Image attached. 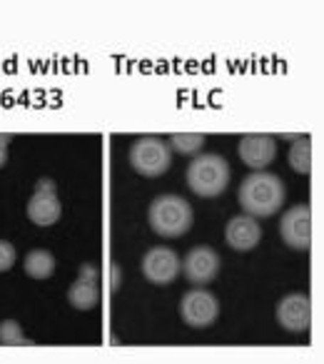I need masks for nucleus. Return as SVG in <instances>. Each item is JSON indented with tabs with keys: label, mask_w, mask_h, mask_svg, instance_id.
<instances>
[{
	"label": "nucleus",
	"mask_w": 324,
	"mask_h": 364,
	"mask_svg": "<svg viewBox=\"0 0 324 364\" xmlns=\"http://www.w3.org/2000/svg\"><path fill=\"white\" fill-rule=\"evenodd\" d=\"M289 167H292L297 175H309L312 172V142L309 137H297L289 147Z\"/></svg>",
	"instance_id": "2eb2a0df"
},
{
	"label": "nucleus",
	"mask_w": 324,
	"mask_h": 364,
	"mask_svg": "<svg viewBox=\"0 0 324 364\" xmlns=\"http://www.w3.org/2000/svg\"><path fill=\"white\" fill-rule=\"evenodd\" d=\"M279 235L292 250H309L312 245V210L309 205H294L279 220Z\"/></svg>",
	"instance_id": "0eeeda50"
},
{
	"label": "nucleus",
	"mask_w": 324,
	"mask_h": 364,
	"mask_svg": "<svg viewBox=\"0 0 324 364\" xmlns=\"http://www.w3.org/2000/svg\"><path fill=\"white\" fill-rule=\"evenodd\" d=\"M120 282H122V274L117 272V267H112V272H110V287L117 289V287H120Z\"/></svg>",
	"instance_id": "412c9836"
},
{
	"label": "nucleus",
	"mask_w": 324,
	"mask_h": 364,
	"mask_svg": "<svg viewBox=\"0 0 324 364\" xmlns=\"http://www.w3.org/2000/svg\"><path fill=\"white\" fill-rule=\"evenodd\" d=\"M259 240H262V228H259V220L252 215H237L225 225V242L237 252L254 250Z\"/></svg>",
	"instance_id": "9b49d317"
},
{
	"label": "nucleus",
	"mask_w": 324,
	"mask_h": 364,
	"mask_svg": "<svg viewBox=\"0 0 324 364\" xmlns=\"http://www.w3.org/2000/svg\"><path fill=\"white\" fill-rule=\"evenodd\" d=\"M180 317L193 329L212 327L220 317V299L202 287L190 289V292H185L183 299H180Z\"/></svg>",
	"instance_id": "39448f33"
},
{
	"label": "nucleus",
	"mask_w": 324,
	"mask_h": 364,
	"mask_svg": "<svg viewBox=\"0 0 324 364\" xmlns=\"http://www.w3.org/2000/svg\"><path fill=\"white\" fill-rule=\"evenodd\" d=\"M220 267H222V257L217 255V250L207 247V245L193 247L183 257V262H180V272L193 284H198V287L212 282L220 274Z\"/></svg>",
	"instance_id": "423d86ee"
},
{
	"label": "nucleus",
	"mask_w": 324,
	"mask_h": 364,
	"mask_svg": "<svg viewBox=\"0 0 324 364\" xmlns=\"http://www.w3.org/2000/svg\"><path fill=\"white\" fill-rule=\"evenodd\" d=\"M284 182L279 175L272 172L257 170L252 175H247L239 185V208L244 210V215H252V218H272L279 213V208L284 205Z\"/></svg>",
	"instance_id": "f257e3e1"
},
{
	"label": "nucleus",
	"mask_w": 324,
	"mask_h": 364,
	"mask_svg": "<svg viewBox=\"0 0 324 364\" xmlns=\"http://www.w3.org/2000/svg\"><path fill=\"white\" fill-rule=\"evenodd\" d=\"M68 302H70V307L77 309V312H90V309H95L97 302H100L97 279H87L77 274L75 282L68 287Z\"/></svg>",
	"instance_id": "ddd939ff"
},
{
	"label": "nucleus",
	"mask_w": 324,
	"mask_h": 364,
	"mask_svg": "<svg viewBox=\"0 0 324 364\" xmlns=\"http://www.w3.org/2000/svg\"><path fill=\"white\" fill-rule=\"evenodd\" d=\"M277 322L292 334L307 332L312 324V302L304 292H289L277 304Z\"/></svg>",
	"instance_id": "6e6552de"
},
{
	"label": "nucleus",
	"mask_w": 324,
	"mask_h": 364,
	"mask_svg": "<svg viewBox=\"0 0 324 364\" xmlns=\"http://www.w3.org/2000/svg\"><path fill=\"white\" fill-rule=\"evenodd\" d=\"M8 142H11V135H0V167H6L8 162Z\"/></svg>",
	"instance_id": "aec40b11"
},
{
	"label": "nucleus",
	"mask_w": 324,
	"mask_h": 364,
	"mask_svg": "<svg viewBox=\"0 0 324 364\" xmlns=\"http://www.w3.org/2000/svg\"><path fill=\"white\" fill-rule=\"evenodd\" d=\"M205 145L202 132H173L170 135V150L180 152V155H198Z\"/></svg>",
	"instance_id": "dca6fc26"
},
{
	"label": "nucleus",
	"mask_w": 324,
	"mask_h": 364,
	"mask_svg": "<svg viewBox=\"0 0 324 364\" xmlns=\"http://www.w3.org/2000/svg\"><path fill=\"white\" fill-rule=\"evenodd\" d=\"M23 269H26L28 277L38 279V282L53 277V272H55V255L40 247L31 250V252L26 255V259H23Z\"/></svg>",
	"instance_id": "4468645a"
},
{
	"label": "nucleus",
	"mask_w": 324,
	"mask_h": 364,
	"mask_svg": "<svg viewBox=\"0 0 324 364\" xmlns=\"http://www.w3.org/2000/svg\"><path fill=\"white\" fill-rule=\"evenodd\" d=\"M180 255L170 247H152L142 257V274L152 284H173L180 274Z\"/></svg>",
	"instance_id": "1a4fd4ad"
},
{
	"label": "nucleus",
	"mask_w": 324,
	"mask_h": 364,
	"mask_svg": "<svg viewBox=\"0 0 324 364\" xmlns=\"http://www.w3.org/2000/svg\"><path fill=\"white\" fill-rule=\"evenodd\" d=\"M36 193H58V185L50 177H40V180L36 182Z\"/></svg>",
	"instance_id": "6ab92c4d"
},
{
	"label": "nucleus",
	"mask_w": 324,
	"mask_h": 364,
	"mask_svg": "<svg viewBox=\"0 0 324 364\" xmlns=\"http://www.w3.org/2000/svg\"><path fill=\"white\" fill-rule=\"evenodd\" d=\"M130 167L142 177H160L173 165V150L162 137L157 135H142L130 145L127 152Z\"/></svg>",
	"instance_id": "20e7f679"
},
{
	"label": "nucleus",
	"mask_w": 324,
	"mask_h": 364,
	"mask_svg": "<svg viewBox=\"0 0 324 364\" xmlns=\"http://www.w3.org/2000/svg\"><path fill=\"white\" fill-rule=\"evenodd\" d=\"M0 344H8V347L23 344V347H28V344H33V342L28 339V334L23 332V327L16 319H3V322H0Z\"/></svg>",
	"instance_id": "f3484780"
},
{
	"label": "nucleus",
	"mask_w": 324,
	"mask_h": 364,
	"mask_svg": "<svg viewBox=\"0 0 324 364\" xmlns=\"http://www.w3.org/2000/svg\"><path fill=\"white\" fill-rule=\"evenodd\" d=\"M239 160L247 167H252L254 172L264 170L267 165H272L274 157H277V142L272 135H264V132H249V135L239 137L237 145Z\"/></svg>",
	"instance_id": "9d476101"
},
{
	"label": "nucleus",
	"mask_w": 324,
	"mask_h": 364,
	"mask_svg": "<svg viewBox=\"0 0 324 364\" xmlns=\"http://www.w3.org/2000/svg\"><path fill=\"white\" fill-rule=\"evenodd\" d=\"M18 262V252L8 240H0V272H8Z\"/></svg>",
	"instance_id": "a211bd4d"
},
{
	"label": "nucleus",
	"mask_w": 324,
	"mask_h": 364,
	"mask_svg": "<svg viewBox=\"0 0 324 364\" xmlns=\"http://www.w3.org/2000/svg\"><path fill=\"white\" fill-rule=\"evenodd\" d=\"M147 223L152 232L160 237H183L195 223L193 205L180 195H157L147 208Z\"/></svg>",
	"instance_id": "f03ea898"
},
{
	"label": "nucleus",
	"mask_w": 324,
	"mask_h": 364,
	"mask_svg": "<svg viewBox=\"0 0 324 364\" xmlns=\"http://www.w3.org/2000/svg\"><path fill=\"white\" fill-rule=\"evenodd\" d=\"M188 188L198 198H217L230 185V165L220 155H198L188 165Z\"/></svg>",
	"instance_id": "7ed1b4c3"
},
{
	"label": "nucleus",
	"mask_w": 324,
	"mask_h": 364,
	"mask_svg": "<svg viewBox=\"0 0 324 364\" xmlns=\"http://www.w3.org/2000/svg\"><path fill=\"white\" fill-rule=\"evenodd\" d=\"M28 220L38 228H53L63 215V203L58 193H33L28 200Z\"/></svg>",
	"instance_id": "f8f14e48"
}]
</instances>
